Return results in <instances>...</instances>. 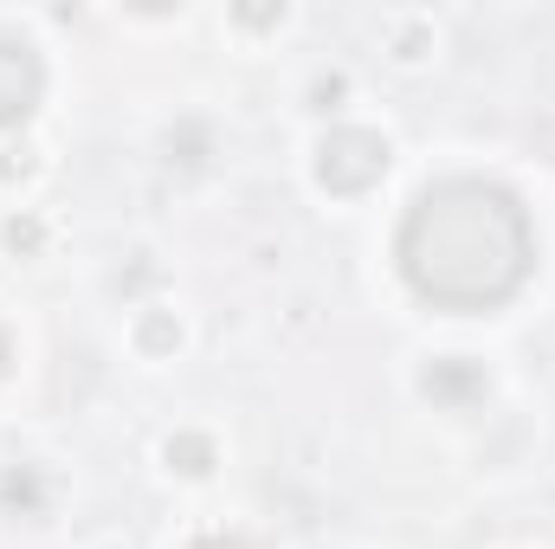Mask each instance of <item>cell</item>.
<instances>
[{
  "instance_id": "6",
  "label": "cell",
  "mask_w": 555,
  "mask_h": 549,
  "mask_svg": "<svg viewBox=\"0 0 555 549\" xmlns=\"http://www.w3.org/2000/svg\"><path fill=\"white\" fill-rule=\"evenodd\" d=\"M142 336H149V349H168V343H175L181 330H175L168 317H149V330H142Z\"/></svg>"
},
{
  "instance_id": "5",
  "label": "cell",
  "mask_w": 555,
  "mask_h": 549,
  "mask_svg": "<svg viewBox=\"0 0 555 549\" xmlns=\"http://www.w3.org/2000/svg\"><path fill=\"white\" fill-rule=\"evenodd\" d=\"M168 465H181V472H207V465H214V446L194 439V433H181V439H168Z\"/></svg>"
},
{
  "instance_id": "1",
  "label": "cell",
  "mask_w": 555,
  "mask_h": 549,
  "mask_svg": "<svg viewBox=\"0 0 555 549\" xmlns=\"http://www.w3.org/2000/svg\"><path fill=\"white\" fill-rule=\"evenodd\" d=\"M401 272L439 310H491L504 304L537 259L530 214L517 194L491 181H433L401 220Z\"/></svg>"
},
{
  "instance_id": "8",
  "label": "cell",
  "mask_w": 555,
  "mask_h": 549,
  "mask_svg": "<svg viewBox=\"0 0 555 549\" xmlns=\"http://www.w3.org/2000/svg\"><path fill=\"white\" fill-rule=\"evenodd\" d=\"M0 369H7V336H0Z\"/></svg>"
},
{
  "instance_id": "4",
  "label": "cell",
  "mask_w": 555,
  "mask_h": 549,
  "mask_svg": "<svg viewBox=\"0 0 555 549\" xmlns=\"http://www.w3.org/2000/svg\"><path fill=\"white\" fill-rule=\"evenodd\" d=\"M426 395L433 401H478L485 395V369L465 362V356H446V362L426 369Z\"/></svg>"
},
{
  "instance_id": "2",
  "label": "cell",
  "mask_w": 555,
  "mask_h": 549,
  "mask_svg": "<svg viewBox=\"0 0 555 549\" xmlns=\"http://www.w3.org/2000/svg\"><path fill=\"white\" fill-rule=\"evenodd\" d=\"M388 175V142L375 130H330L317 149V181L336 194H362Z\"/></svg>"
},
{
  "instance_id": "3",
  "label": "cell",
  "mask_w": 555,
  "mask_h": 549,
  "mask_svg": "<svg viewBox=\"0 0 555 549\" xmlns=\"http://www.w3.org/2000/svg\"><path fill=\"white\" fill-rule=\"evenodd\" d=\"M46 91V72H39V52L20 46V39H0V130L7 124H26L33 104Z\"/></svg>"
},
{
  "instance_id": "7",
  "label": "cell",
  "mask_w": 555,
  "mask_h": 549,
  "mask_svg": "<svg viewBox=\"0 0 555 549\" xmlns=\"http://www.w3.org/2000/svg\"><path fill=\"white\" fill-rule=\"evenodd\" d=\"M194 549H253L246 537H207V544H194Z\"/></svg>"
}]
</instances>
